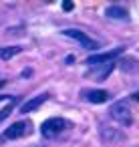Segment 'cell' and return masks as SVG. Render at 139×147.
<instances>
[{
	"label": "cell",
	"instance_id": "cell-1",
	"mask_svg": "<svg viewBox=\"0 0 139 147\" xmlns=\"http://www.w3.org/2000/svg\"><path fill=\"white\" fill-rule=\"evenodd\" d=\"M69 127V123L61 117H53V119H47L43 125H40V133L45 139H51V137H57L61 131H65Z\"/></svg>",
	"mask_w": 139,
	"mask_h": 147
},
{
	"label": "cell",
	"instance_id": "cell-2",
	"mask_svg": "<svg viewBox=\"0 0 139 147\" xmlns=\"http://www.w3.org/2000/svg\"><path fill=\"white\" fill-rule=\"evenodd\" d=\"M63 36H69V38H75L83 49H87V51H97L101 45L97 42V40H93L89 34H85L83 30H77V28H71V30H63Z\"/></svg>",
	"mask_w": 139,
	"mask_h": 147
},
{
	"label": "cell",
	"instance_id": "cell-3",
	"mask_svg": "<svg viewBox=\"0 0 139 147\" xmlns=\"http://www.w3.org/2000/svg\"><path fill=\"white\" fill-rule=\"evenodd\" d=\"M111 117L119 123V125H131L133 123V117H131V109L127 107L125 101H117L113 107H111Z\"/></svg>",
	"mask_w": 139,
	"mask_h": 147
},
{
	"label": "cell",
	"instance_id": "cell-4",
	"mask_svg": "<svg viewBox=\"0 0 139 147\" xmlns=\"http://www.w3.org/2000/svg\"><path fill=\"white\" fill-rule=\"evenodd\" d=\"M115 69V61H109V63H101V65H93L89 71H87V77L93 79V81H105Z\"/></svg>",
	"mask_w": 139,
	"mask_h": 147
},
{
	"label": "cell",
	"instance_id": "cell-5",
	"mask_svg": "<svg viewBox=\"0 0 139 147\" xmlns=\"http://www.w3.org/2000/svg\"><path fill=\"white\" fill-rule=\"evenodd\" d=\"M26 133H30V121H18L4 131V139H18L24 137Z\"/></svg>",
	"mask_w": 139,
	"mask_h": 147
},
{
	"label": "cell",
	"instance_id": "cell-6",
	"mask_svg": "<svg viewBox=\"0 0 139 147\" xmlns=\"http://www.w3.org/2000/svg\"><path fill=\"white\" fill-rule=\"evenodd\" d=\"M123 53V47L115 49V51H109V53H101V55H91L87 59V65L93 67V65H101V63H109V61H115L119 55Z\"/></svg>",
	"mask_w": 139,
	"mask_h": 147
},
{
	"label": "cell",
	"instance_id": "cell-7",
	"mask_svg": "<svg viewBox=\"0 0 139 147\" xmlns=\"http://www.w3.org/2000/svg\"><path fill=\"white\" fill-rule=\"evenodd\" d=\"M49 97H51L49 93H40L38 97H34V99H30V101H26V103H24V105L20 107V113H24V115H26V113H30V111H34V109H38V107H40L43 103H47V101H49Z\"/></svg>",
	"mask_w": 139,
	"mask_h": 147
},
{
	"label": "cell",
	"instance_id": "cell-8",
	"mask_svg": "<svg viewBox=\"0 0 139 147\" xmlns=\"http://www.w3.org/2000/svg\"><path fill=\"white\" fill-rule=\"evenodd\" d=\"M83 97L91 103H105L109 99V93L103 89H89V91H83Z\"/></svg>",
	"mask_w": 139,
	"mask_h": 147
},
{
	"label": "cell",
	"instance_id": "cell-9",
	"mask_svg": "<svg viewBox=\"0 0 139 147\" xmlns=\"http://www.w3.org/2000/svg\"><path fill=\"white\" fill-rule=\"evenodd\" d=\"M101 137H103V141H123L125 133L119 129H113V127H101Z\"/></svg>",
	"mask_w": 139,
	"mask_h": 147
},
{
	"label": "cell",
	"instance_id": "cell-10",
	"mask_svg": "<svg viewBox=\"0 0 139 147\" xmlns=\"http://www.w3.org/2000/svg\"><path fill=\"white\" fill-rule=\"evenodd\" d=\"M22 49L18 45H12V47H0V59L2 61H10L12 57H16Z\"/></svg>",
	"mask_w": 139,
	"mask_h": 147
},
{
	"label": "cell",
	"instance_id": "cell-11",
	"mask_svg": "<svg viewBox=\"0 0 139 147\" xmlns=\"http://www.w3.org/2000/svg\"><path fill=\"white\" fill-rule=\"evenodd\" d=\"M107 16H109V18H117V20H127V18H129L127 10L121 8V6H109V8H107Z\"/></svg>",
	"mask_w": 139,
	"mask_h": 147
},
{
	"label": "cell",
	"instance_id": "cell-12",
	"mask_svg": "<svg viewBox=\"0 0 139 147\" xmlns=\"http://www.w3.org/2000/svg\"><path fill=\"white\" fill-rule=\"evenodd\" d=\"M12 109H14V101H12L10 105H6V107H4L2 111H0V123H2V121H4V119H6V117H8L10 113H12Z\"/></svg>",
	"mask_w": 139,
	"mask_h": 147
},
{
	"label": "cell",
	"instance_id": "cell-13",
	"mask_svg": "<svg viewBox=\"0 0 139 147\" xmlns=\"http://www.w3.org/2000/svg\"><path fill=\"white\" fill-rule=\"evenodd\" d=\"M63 8H65V10H73V8H75V2H73V0H65V2H63Z\"/></svg>",
	"mask_w": 139,
	"mask_h": 147
},
{
	"label": "cell",
	"instance_id": "cell-14",
	"mask_svg": "<svg viewBox=\"0 0 139 147\" xmlns=\"http://www.w3.org/2000/svg\"><path fill=\"white\" fill-rule=\"evenodd\" d=\"M65 61H67V63H69V65H73V63H75V57H73V55H69V57H67V59H65Z\"/></svg>",
	"mask_w": 139,
	"mask_h": 147
},
{
	"label": "cell",
	"instance_id": "cell-15",
	"mask_svg": "<svg viewBox=\"0 0 139 147\" xmlns=\"http://www.w3.org/2000/svg\"><path fill=\"white\" fill-rule=\"evenodd\" d=\"M28 75H30V69H26V71L22 73V79H28Z\"/></svg>",
	"mask_w": 139,
	"mask_h": 147
},
{
	"label": "cell",
	"instance_id": "cell-16",
	"mask_svg": "<svg viewBox=\"0 0 139 147\" xmlns=\"http://www.w3.org/2000/svg\"><path fill=\"white\" fill-rule=\"evenodd\" d=\"M4 99H12V97H8V95H0V101H4Z\"/></svg>",
	"mask_w": 139,
	"mask_h": 147
},
{
	"label": "cell",
	"instance_id": "cell-17",
	"mask_svg": "<svg viewBox=\"0 0 139 147\" xmlns=\"http://www.w3.org/2000/svg\"><path fill=\"white\" fill-rule=\"evenodd\" d=\"M2 85H4V81H0V87H2Z\"/></svg>",
	"mask_w": 139,
	"mask_h": 147
},
{
	"label": "cell",
	"instance_id": "cell-18",
	"mask_svg": "<svg viewBox=\"0 0 139 147\" xmlns=\"http://www.w3.org/2000/svg\"><path fill=\"white\" fill-rule=\"evenodd\" d=\"M135 99H137V101H139V95H135Z\"/></svg>",
	"mask_w": 139,
	"mask_h": 147
}]
</instances>
